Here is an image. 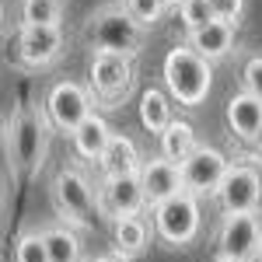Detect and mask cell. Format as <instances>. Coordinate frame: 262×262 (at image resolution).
<instances>
[{"label":"cell","instance_id":"obj_1","mask_svg":"<svg viewBox=\"0 0 262 262\" xmlns=\"http://www.w3.org/2000/svg\"><path fill=\"white\" fill-rule=\"evenodd\" d=\"M147 35L150 32L129 18L122 4H108V7L91 11L81 28V39L91 53H119V56H129V60H137L143 53Z\"/></svg>","mask_w":262,"mask_h":262},{"label":"cell","instance_id":"obj_2","mask_svg":"<svg viewBox=\"0 0 262 262\" xmlns=\"http://www.w3.org/2000/svg\"><path fill=\"white\" fill-rule=\"evenodd\" d=\"M161 77L171 101H179L182 108H200L213 88V63H206L200 53H192L185 42H179L164 53Z\"/></svg>","mask_w":262,"mask_h":262},{"label":"cell","instance_id":"obj_3","mask_svg":"<svg viewBox=\"0 0 262 262\" xmlns=\"http://www.w3.org/2000/svg\"><path fill=\"white\" fill-rule=\"evenodd\" d=\"M49 119L35 105H18L11 122L4 126L7 137V161L18 168L21 175H39L49 150Z\"/></svg>","mask_w":262,"mask_h":262},{"label":"cell","instance_id":"obj_4","mask_svg":"<svg viewBox=\"0 0 262 262\" xmlns=\"http://www.w3.org/2000/svg\"><path fill=\"white\" fill-rule=\"evenodd\" d=\"M49 200H53V210L60 224L74 227V231H88L98 221V200H95V189L84 171L77 168H67L63 164L60 171L53 175V185H49Z\"/></svg>","mask_w":262,"mask_h":262},{"label":"cell","instance_id":"obj_5","mask_svg":"<svg viewBox=\"0 0 262 262\" xmlns=\"http://www.w3.org/2000/svg\"><path fill=\"white\" fill-rule=\"evenodd\" d=\"M150 217H154L150 224H154L158 242L168 245V248H189V245L200 238V231H203L200 200L189 196V192H179V196H171L168 203L154 206Z\"/></svg>","mask_w":262,"mask_h":262},{"label":"cell","instance_id":"obj_6","mask_svg":"<svg viewBox=\"0 0 262 262\" xmlns=\"http://www.w3.org/2000/svg\"><path fill=\"white\" fill-rule=\"evenodd\" d=\"M88 81H91L88 88L95 101H101L105 108H119L137 84V67L129 56H119V53H91Z\"/></svg>","mask_w":262,"mask_h":262},{"label":"cell","instance_id":"obj_7","mask_svg":"<svg viewBox=\"0 0 262 262\" xmlns=\"http://www.w3.org/2000/svg\"><path fill=\"white\" fill-rule=\"evenodd\" d=\"M42 112H46V119H49V126L56 133L74 137L77 126L95 112V95H91V88H84L77 81H56L46 91Z\"/></svg>","mask_w":262,"mask_h":262},{"label":"cell","instance_id":"obj_8","mask_svg":"<svg viewBox=\"0 0 262 262\" xmlns=\"http://www.w3.org/2000/svg\"><path fill=\"white\" fill-rule=\"evenodd\" d=\"M262 259V217L259 213H224L217 231V262Z\"/></svg>","mask_w":262,"mask_h":262},{"label":"cell","instance_id":"obj_9","mask_svg":"<svg viewBox=\"0 0 262 262\" xmlns=\"http://www.w3.org/2000/svg\"><path fill=\"white\" fill-rule=\"evenodd\" d=\"M213 200H217V206L224 213H259L262 171L255 168V161H231L221 189L213 192Z\"/></svg>","mask_w":262,"mask_h":262},{"label":"cell","instance_id":"obj_10","mask_svg":"<svg viewBox=\"0 0 262 262\" xmlns=\"http://www.w3.org/2000/svg\"><path fill=\"white\" fill-rule=\"evenodd\" d=\"M227 168H231V161H227V154H224L221 147H213V143H200V147L179 164L182 192H189V196H196V200L213 196V192L221 189Z\"/></svg>","mask_w":262,"mask_h":262},{"label":"cell","instance_id":"obj_11","mask_svg":"<svg viewBox=\"0 0 262 262\" xmlns=\"http://www.w3.org/2000/svg\"><path fill=\"white\" fill-rule=\"evenodd\" d=\"M98 200V217L119 221V217H143L147 213V196L140 185V171L133 175H108L95 189Z\"/></svg>","mask_w":262,"mask_h":262},{"label":"cell","instance_id":"obj_12","mask_svg":"<svg viewBox=\"0 0 262 262\" xmlns=\"http://www.w3.org/2000/svg\"><path fill=\"white\" fill-rule=\"evenodd\" d=\"M21 67L46 70L63 56V28L60 25H21L14 39Z\"/></svg>","mask_w":262,"mask_h":262},{"label":"cell","instance_id":"obj_13","mask_svg":"<svg viewBox=\"0 0 262 262\" xmlns=\"http://www.w3.org/2000/svg\"><path fill=\"white\" fill-rule=\"evenodd\" d=\"M140 185H143V196H147V210H154V206L168 203L171 196H179V192H182L179 164L164 161L161 154L143 158V164H140Z\"/></svg>","mask_w":262,"mask_h":262},{"label":"cell","instance_id":"obj_14","mask_svg":"<svg viewBox=\"0 0 262 262\" xmlns=\"http://www.w3.org/2000/svg\"><path fill=\"white\" fill-rule=\"evenodd\" d=\"M224 122H227V129H231V137L242 143H255L262 129V101L252 98L248 91H238V95H231L227 105H224Z\"/></svg>","mask_w":262,"mask_h":262},{"label":"cell","instance_id":"obj_15","mask_svg":"<svg viewBox=\"0 0 262 262\" xmlns=\"http://www.w3.org/2000/svg\"><path fill=\"white\" fill-rule=\"evenodd\" d=\"M234 32H238V28L227 25V21H210V25H203L196 32H189V35H185V46H189L192 53H200L206 63H217L234 49Z\"/></svg>","mask_w":262,"mask_h":262},{"label":"cell","instance_id":"obj_16","mask_svg":"<svg viewBox=\"0 0 262 262\" xmlns=\"http://www.w3.org/2000/svg\"><path fill=\"white\" fill-rule=\"evenodd\" d=\"M112 137H116L112 122L105 119V116H98V112H91V116H88V119H84L81 126H77V133L70 137V143H74V154H77L81 161L98 164Z\"/></svg>","mask_w":262,"mask_h":262},{"label":"cell","instance_id":"obj_17","mask_svg":"<svg viewBox=\"0 0 262 262\" xmlns=\"http://www.w3.org/2000/svg\"><path fill=\"white\" fill-rule=\"evenodd\" d=\"M150 245V224L143 217H119L112 221V255L122 262L140 259Z\"/></svg>","mask_w":262,"mask_h":262},{"label":"cell","instance_id":"obj_18","mask_svg":"<svg viewBox=\"0 0 262 262\" xmlns=\"http://www.w3.org/2000/svg\"><path fill=\"white\" fill-rule=\"evenodd\" d=\"M140 147L129 140L126 133H116L112 140H108V147H105V154H101V179H108V175H133V171H140Z\"/></svg>","mask_w":262,"mask_h":262},{"label":"cell","instance_id":"obj_19","mask_svg":"<svg viewBox=\"0 0 262 262\" xmlns=\"http://www.w3.org/2000/svg\"><path fill=\"white\" fill-rule=\"evenodd\" d=\"M196 147H200V140H196V126H192L189 119H171L168 129L158 137V154H161L164 161H171V164H182Z\"/></svg>","mask_w":262,"mask_h":262},{"label":"cell","instance_id":"obj_20","mask_svg":"<svg viewBox=\"0 0 262 262\" xmlns=\"http://www.w3.org/2000/svg\"><path fill=\"white\" fill-rule=\"evenodd\" d=\"M171 119H175V116H171V98H168V91L147 88V91L140 95V126L147 129V133L161 137Z\"/></svg>","mask_w":262,"mask_h":262},{"label":"cell","instance_id":"obj_21","mask_svg":"<svg viewBox=\"0 0 262 262\" xmlns=\"http://www.w3.org/2000/svg\"><path fill=\"white\" fill-rule=\"evenodd\" d=\"M49 262H81V234L67 224H53L42 231Z\"/></svg>","mask_w":262,"mask_h":262},{"label":"cell","instance_id":"obj_22","mask_svg":"<svg viewBox=\"0 0 262 262\" xmlns=\"http://www.w3.org/2000/svg\"><path fill=\"white\" fill-rule=\"evenodd\" d=\"M67 0H21V25H60Z\"/></svg>","mask_w":262,"mask_h":262},{"label":"cell","instance_id":"obj_23","mask_svg":"<svg viewBox=\"0 0 262 262\" xmlns=\"http://www.w3.org/2000/svg\"><path fill=\"white\" fill-rule=\"evenodd\" d=\"M122 7H126V14L137 21L140 28H147V32H150V28L164 18V11H168L164 0H122Z\"/></svg>","mask_w":262,"mask_h":262},{"label":"cell","instance_id":"obj_24","mask_svg":"<svg viewBox=\"0 0 262 262\" xmlns=\"http://www.w3.org/2000/svg\"><path fill=\"white\" fill-rule=\"evenodd\" d=\"M175 14H179L185 35L196 32V28H203V25H210V21H217V18H213V4H210V0H185Z\"/></svg>","mask_w":262,"mask_h":262},{"label":"cell","instance_id":"obj_25","mask_svg":"<svg viewBox=\"0 0 262 262\" xmlns=\"http://www.w3.org/2000/svg\"><path fill=\"white\" fill-rule=\"evenodd\" d=\"M14 262H49L42 231H25L14 245Z\"/></svg>","mask_w":262,"mask_h":262},{"label":"cell","instance_id":"obj_26","mask_svg":"<svg viewBox=\"0 0 262 262\" xmlns=\"http://www.w3.org/2000/svg\"><path fill=\"white\" fill-rule=\"evenodd\" d=\"M242 81H245V91L252 98L262 101V56H248L242 67Z\"/></svg>","mask_w":262,"mask_h":262},{"label":"cell","instance_id":"obj_27","mask_svg":"<svg viewBox=\"0 0 262 262\" xmlns=\"http://www.w3.org/2000/svg\"><path fill=\"white\" fill-rule=\"evenodd\" d=\"M210 4H213V18L238 28V21L245 14V0H210Z\"/></svg>","mask_w":262,"mask_h":262},{"label":"cell","instance_id":"obj_28","mask_svg":"<svg viewBox=\"0 0 262 262\" xmlns=\"http://www.w3.org/2000/svg\"><path fill=\"white\" fill-rule=\"evenodd\" d=\"M88 262H122V259H116V255L108 252V255H95V259H88Z\"/></svg>","mask_w":262,"mask_h":262},{"label":"cell","instance_id":"obj_29","mask_svg":"<svg viewBox=\"0 0 262 262\" xmlns=\"http://www.w3.org/2000/svg\"><path fill=\"white\" fill-rule=\"evenodd\" d=\"M182 4H185V0H164V7H171V11H179Z\"/></svg>","mask_w":262,"mask_h":262},{"label":"cell","instance_id":"obj_30","mask_svg":"<svg viewBox=\"0 0 262 262\" xmlns=\"http://www.w3.org/2000/svg\"><path fill=\"white\" fill-rule=\"evenodd\" d=\"M252 147H255V154L262 158V129H259V137H255V143H252Z\"/></svg>","mask_w":262,"mask_h":262},{"label":"cell","instance_id":"obj_31","mask_svg":"<svg viewBox=\"0 0 262 262\" xmlns=\"http://www.w3.org/2000/svg\"><path fill=\"white\" fill-rule=\"evenodd\" d=\"M0 25H4V4H0Z\"/></svg>","mask_w":262,"mask_h":262},{"label":"cell","instance_id":"obj_32","mask_svg":"<svg viewBox=\"0 0 262 262\" xmlns=\"http://www.w3.org/2000/svg\"><path fill=\"white\" fill-rule=\"evenodd\" d=\"M0 206H4V185H0Z\"/></svg>","mask_w":262,"mask_h":262},{"label":"cell","instance_id":"obj_33","mask_svg":"<svg viewBox=\"0 0 262 262\" xmlns=\"http://www.w3.org/2000/svg\"><path fill=\"white\" fill-rule=\"evenodd\" d=\"M0 137H4V122H0Z\"/></svg>","mask_w":262,"mask_h":262}]
</instances>
